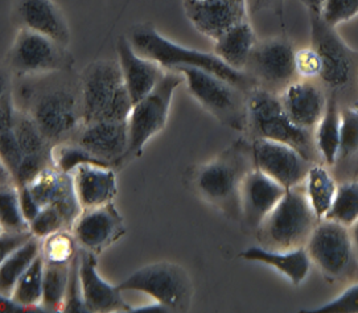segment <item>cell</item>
Listing matches in <instances>:
<instances>
[{
    "label": "cell",
    "mask_w": 358,
    "mask_h": 313,
    "mask_svg": "<svg viewBox=\"0 0 358 313\" xmlns=\"http://www.w3.org/2000/svg\"><path fill=\"white\" fill-rule=\"evenodd\" d=\"M15 108L28 114L53 145L72 142L84 126L80 75L74 71L11 77Z\"/></svg>",
    "instance_id": "obj_1"
},
{
    "label": "cell",
    "mask_w": 358,
    "mask_h": 313,
    "mask_svg": "<svg viewBox=\"0 0 358 313\" xmlns=\"http://www.w3.org/2000/svg\"><path fill=\"white\" fill-rule=\"evenodd\" d=\"M126 37L136 53L160 64L166 71L175 72L182 66L203 69L225 80L245 94H249L257 87V84L248 73L230 68L215 53L187 48L171 41L150 23L132 25Z\"/></svg>",
    "instance_id": "obj_2"
},
{
    "label": "cell",
    "mask_w": 358,
    "mask_h": 313,
    "mask_svg": "<svg viewBox=\"0 0 358 313\" xmlns=\"http://www.w3.org/2000/svg\"><path fill=\"white\" fill-rule=\"evenodd\" d=\"M254 167L251 143L238 142L193 175V187L206 203L230 218L241 217L239 189Z\"/></svg>",
    "instance_id": "obj_3"
},
{
    "label": "cell",
    "mask_w": 358,
    "mask_h": 313,
    "mask_svg": "<svg viewBox=\"0 0 358 313\" xmlns=\"http://www.w3.org/2000/svg\"><path fill=\"white\" fill-rule=\"evenodd\" d=\"M84 124L129 121L134 102L123 78L120 61L92 62L80 74Z\"/></svg>",
    "instance_id": "obj_4"
},
{
    "label": "cell",
    "mask_w": 358,
    "mask_h": 313,
    "mask_svg": "<svg viewBox=\"0 0 358 313\" xmlns=\"http://www.w3.org/2000/svg\"><path fill=\"white\" fill-rule=\"evenodd\" d=\"M306 189L299 185L287 189L282 200L258 226V241L264 249L287 252L306 247L319 224Z\"/></svg>",
    "instance_id": "obj_5"
},
{
    "label": "cell",
    "mask_w": 358,
    "mask_h": 313,
    "mask_svg": "<svg viewBox=\"0 0 358 313\" xmlns=\"http://www.w3.org/2000/svg\"><path fill=\"white\" fill-rule=\"evenodd\" d=\"M248 130L252 139H268L294 147L310 163L319 155L313 131L296 126L287 115L279 96L262 87H255L248 94Z\"/></svg>",
    "instance_id": "obj_6"
},
{
    "label": "cell",
    "mask_w": 358,
    "mask_h": 313,
    "mask_svg": "<svg viewBox=\"0 0 358 313\" xmlns=\"http://www.w3.org/2000/svg\"><path fill=\"white\" fill-rule=\"evenodd\" d=\"M175 72L184 75L192 96L215 119L236 131L248 130V94L203 69L182 66Z\"/></svg>",
    "instance_id": "obj_7"
},
{
    "label": "cell",
    "mask_w": 358,
    "mask_h": 313,
    "mask_svg": "<svg viewBox=\"0 0 358 313\" xmlns=\"http://www.w3.org/2000/svg\"><path fill=\"white\" fill-rule=\"evenodd\" d=\"M73 65L74 57L69 47L22 28L6 54V66L13 78L69 72L74 71Z\"/></svg>",
    "instance_id": "obj_8"
},
{
    "label": "cell",
    "mask_w": 358,
    "mask_h": 313,
    "mask_svg": "<svg viewBox=\"0 0 358 313\" xmlns=\"http://www.w3.org/2000/svg\"><path fill=\"white\" fill-rule=\"evenodd\" d=\"M118 289L138 291L163 304L168 311L182 312L191 308L193 286L191 277L181 265L171 262L147 265L132 272Z\"/></svg>",
    "instance_id": "obj_9"
},
{
    "label": "cell",
    "mask_w": 358,
    "mask_h": 313,
    "mask_svg": "<svg viewBox=\"0 0 358 313\" xmlns=\"http://www.w3.org/2000/svg\"><path fill=\"white\" fill-rule=\"evenodd\" d=\"M184 82L185 78L181 73L168 71L160 84L148 96L134 105L129 118V159L141 156L144 145L166 127L173 94Z\"/></svg>",
    "instance_id": "obj_10"
},
{
    "label": "cell",
    "mask_w": 358,
    "mask_h": 313,
    "mask_svg": "<svg viewBox=\"0 0 358 313\" xmlns=\"http://www.w3.org/2000/svg\"><path fill=\"white\" fill-rule=\"evenodd\" d=\"M312 263L324 275L344 280L352 277L357 267V255L349 228L331 219H322L316 225L306 245Z\"/></svg>",
    "instance_id": "obj_11"
},
{
    "label": "cell",
    "mask_w": 358,
    "mask_h": 313,
    "mask_svg": "<svg viewBox=\"0 0 358 313\" xmlns=\"http://www.w3.org/2000/svg\"><path fill=\"white\" fill-rule=\"evenodd\" d=\"M257 87L280 94L287 86L296 81L295 50L285 37L258 41L245 69Z\"/></svg>",
    "instance_id": "obj_12"
},
{
    "label": "cell",
    "mask_w": 358,
    "mask_h": 313,
    "mask_svg": "<svg viewBox=\"0 0 358 313\" xmlns=\"http://www.w3.org/2000/svg\"><path fill=\"white\" fill-rule=\"evenodd\" d=\"M251 152L254 167L286 189L304 184L313 166L294 147L268 139L254 138L251 140Z\"/></svg>",
    "instance_id": "obj_13"
},
{
    "label": "cell",
    "mask_w": 358,
    "mask_h": 313,
    "mask_svg": "<svg viewBox=\"0 0 358 313\" xmlns=\"http://www.w3.org/2000/svg\"><path fill=\"white\" fill-rule=\"evenodd\" d=\"M312 47L320 54L322 72L320 78L334 90L345 89L352 81L355 61L353 53L322 17H310Z\"/></svg>",
    "instance_id": "obj_14"
},
{
    "label": "cell",
    "mask_w": 358,
    "mask_h": 313,
    "mask_svg": "<svg viewBox=\"0 0 358 313\" xmlns=\"http://www.w3.org/2000/svg\"><path fill=\"white\" fill-rule=\"evenodd\" d=\"M71 231L81 249L99 255L126 234V225L117 206L110 203L83 210Z\"/></svg>",
    "instance_id": "obj_15"
},
{
    "label": "cell",
    "mask_w": 358,
    "mask_h": 313,
    "mask_svg": "<svg viewBox=\"0 0 358 313\" xmlns=\"http://www.w3.org/2000/svg\"><path fill=\"white\" fill-rule=\"evenodd\" d=\"M74 142L83 145L106 167H117L129 159V121H101L84 124Z\"/></svg>",
    "instance_id": "obj_16"
},
{
    "label": "cell",
    "mask_w": 358,
    "mask_h": 313,
    "mask_svg": "<svg viewBox=\"0 0 358 313\" xmlns=\"http://www.w3.org/2000/svg\"><path fill=\"white\" fill-rule=\"evenodd\" d=\"M182 3L192 25L212 40L230 27L249 20L248 0H184Z\"/></svg>",
    "instance_id": "obj_17"
},
{
    "label": "cell",
    "mask_w": 358,
    "mask_h": 313,
    "mask_svg": "<svg viewBox=\"0 0 358 313\" xmlns=\"http://www.w3.org/2000/svg\"><path fill=\"white\" fill-rule=\"evenodd\" d=\"M286 192L283 185L264 175L259 169H251L245 176L239 189L241 218L251 229H258L263 219L270 214Z\"/></svg>",
    "instance_id": "obj_18"
},
{
    "label": "cell",
    "mask_w": 358,
    "mask_h": 313,
    "mask_svg": "<svg viewBox=\"0 0 358 313\" xmlns=\"http://www.w3.org/2000/svg\"><path fill=\"white\" fill-rule=\"evenodd\" d=\"M13 19L22 29L50 37L65 47L71 45V28L53 0H13Z\"/></svg>",
    "instance_id": "obj_19"
},
{
    "label": "cell",
    "mask_w": 358,
    "mask_h": 313,
    "mask_svg": "<svg viewBox=\"0 0 358 313\" xmlns=\"http://www.w3.org/2000/svg\"><path fill=\"white\" fill-rule=\"evenodd\" d=\"M27 187L41 209L49 205L56 206L65 218L68 229L72 230L73 224L83 213V208L74 191L71 173H64L52 167L43 170Z\"/></svg>",
    "instance_id": "obj_20"
},
{
    "label": "cell",
    "mask_w": 358,
    "mask_h": 313,
    "mask_svg": "<svg viewBox=\"0 0 358 313\" xmlns=\"http://www.w3.org/2000/svg\"><path fill=\"white\" fill-rule=\"evenodd\" d=\"M96 256L80 247V277L87 312H132L118 286H111L99 275Z\"/></svg>",
    "instance_id": "obj_21"
},
{
    "label": "cell",
    "mask_w": 358,
    "mask_h": 313,
    "mask_svg": "<svg viewBox=\"0 0 358 313\" xmlns=\"http://www.w3.org/2000/svg\"><path fill=\"white\" fill-rule=\"evenodd\" d=\"M117 52L124 82L135 105L160 84L168 71L155 61L136 53L126 36L118 38Z\"/></svg>",
    "instance_id": "obj_22"
},
{
    "label": "cell",
    "mask_w": 358,
    "mask_h": 313,
    "mask_svg": "<svg viewBox=\"0 0 358 313\" xmlns=\"http://www.w3.org/2000/svg\"><path fill=\"white\" fill-rule=\"evenodd\" d=\"M287 115L296 126L315 131L327 109L328 99L312 80H296L279 94Z\"/></svg>",
    "instance_id": "obj_23"
},
{
    "label": "cell",
    "mask_w": 358,
    "mask_h": 313,
    "mask_svg": "<svg viewBox=\"0 0 358 313\" xmlns=\"http://www.w3.org/2000/svg\"><path fill=\"white\" fill-rule=\"evenodd\" d=\"M71 175L83 210L114 203L118 192L114 168L86 163L74 169Z\"/></svg>",
    "instance_id": "obj_24"
},
{
    "label": "cell",
    "mask_w": 358,
    "mask_h": 313,
    "mask_svg": "<svg viewBox=\"0 0 358 313\" xmlns=\"http://www.w3.org/2000/svg\"><path fill=\"white\" fill-rule=\"evenodd\" d=\"M241 258L250 262H261L263 265L274 267L280 274L295 286H300L310 274V254L306 247H299L294 250L279 252L264 249L262 246H252L241 253Z\"/></svg>",
    "instance_id": "obj_25"
},
{
    "label": "cell",
    "mask_w": 358,
    "mask_h": 313,
    "mask_svg": "<svg viewBox=\"0 0 358 313\" xmlns=\"http://www.w3.org/2000/svg\"><path fill=\"white\" fill-rule=\"evenodd\" d=\"M258 40L249 20L230 27L215 40V53L230 68L245 72Z\"/></svg>",
    "instance_id": "obj_26"
},
{
    "label": "cell",
    "mask_w": 358,
    "mask_h": 313,
    "mask_svg": "<svg viewBox=\"0 0 358 313\" xmlns=\"http://www.w3.org/2000/svg\"><path fill=\"white\" fill-rule=\"evenodd\" d=\"M313 136L319 156L325 164L334 166L340 156L341 111L334 96L328 98L327 109L313 131Z\"/></svg>",
    "instance_id": "obj_27"
},
{
    "label": "cell",
    "mask_w": 358,
    "mask_h": 313,
    "mask_svg": "<svg viewBox=\"0 0 358 313\" xmlns=\"http://www.w3.org/2000/svg\"><path fill=\"white\" fill-rule=\"evenodd\" d=\"M41 255V240L34 237L24 246L1 259L0 265V293L10 298L17 280Z\"/></svg>",
    "instance_id": "obj_28"
},
{
    "label": "cell",
    "mask_w": 358,
    "mask_h": 313,
    "mask_svg": "<svg viewBox=\"0 0 358 313\" xmlns=\"http://www.w3.org/2000/svg\"><path fill=\"white\" fill-rule=\"evenodd\" d=\"M337 188L338 185L328 169L316 164L310 167L304 181V189L316 217L320 221L329 213L337 194Z\"/></svg>",
    "instance_id": "obj_29"
},
{
    "label": "cell",
    "mask_w": 358,
    "mask_h": 313,
    "mask_svg": "<svg viewBox=\"0 0 358 313\" xmlns=\"http://www.w3.org/2000/svg\"><path fill=\"white\" fill-rule=\"evenodd\" d=\"M72 262H53L44 259V296L41 305L47 311H62L69 284Z\"/></svg>",
    "instance_id": "obj_30"
},
{
    "label": "cell",
    "mask_w": 358,
    "mask_h": 313,
    "mask_svg": "<svg viewBox=\"0 0 358 313\" xmlns=\"http://www.w3.org/2000/svg\"><path fill=\"white\" fill-rule=\"evenodd\" d=\"M44 296V259L40 255L32 265L17 280L10 299L27 311L41 310Z\"/></svg>",
    "instance_id": "obj_31"
},
{
    "label": "cell",
    "mask_w": 358,
    "mask_h": 313,
    "mask_svg": "<svg viewBox=\"0 0 358 313\" xmlns=\"http://www.w3.org/2000/svg\"><path fill=\"white\" fill-rule=\"evenodd\" d=\"M0 222L1 231L31 230L20 205L19 185L16 182L0 184Z\"/></svg>",
    "instance_id": "obj_32"
},
{
    "label": "cell",
    "mask_w": 358,
    "mask_h": 313,
    "mask_svg": "<svg viewBox=\"0 0 358 313\" xmlns=\"http://www.w3.org/2000/svg\"><path fill=\"white\" fill-rule=\"evenodd\" d=\"M324 219L338 222L350 228L358 221V181L338 185L334 205Z\"/></svg>",
    "instance_id": "obj_33"
},
{
    "label": "cell",
    "mask_w": 358,
    "mask_h": 313,
    "mask_svg": "<svg viewBox=\"0 0 358 313\" xmlns=\"http://www.w3.org/2000/svg\"><path fill=\"white\" fill-rule=\"evenodd\" d=\"M41 241V255L45 261L72 262L80 250L71 230H61Z\"/></svg>",
    "instance_id": "obj_34"
},
{
    "label": "cell",
    "mask_w": 358,
    "mask_h": 313,
    "mask_svg": "<svg viewBox=\"0 0 358 313\" xmlns=\"http://www.w3.org/2000/svg\"><path fill=\"white\" fill-rule=\"evenodd\" d=\"M53 160H55L56 168L60 169L64 173H72L74 169L86 163L103 166L102 163L98 161L96 157L93 156L87 150H85L83 145H78L74 140L55 145Z\"/></svg>",
    "instance_id": "obj_35"
},
{
    "label": "cell",
    "mask_w": 358,
    "mask_h": 313,
    "mask_svg": "<svg viewBox=\"0 0 358 313\" xmlns=\"http://www.w3.org/2000/svg\"><path fill=\"white\" fill-rule=\"evenodd\" d=\"M358 152V102L341 111L340 156L345 159Z\"/></svg>",
    "instance_id": "obj_36"
},
{
    "label": "cell",
    "mask_w": 358,
    "mask_h": 313,
    "mask_svg": "<svg viewBox=\"0 0 358 313\" xmlns=\"http://www.w3.org/2000/svg\"><path fill=\"white\" fill-rule=\"evenodd\" d=\"M29 228L34 235L40 240H44L61 230H69L60 210L53 205L43 208L36 218L29 224Z\"/></svg>",
    "instance_id": "obj_37"
},
{
    "label": "cell",
    "mask_w": 358,
    "mask_h": 313,
    "mask_svg": "<svg viewBox=\"0 0 358 313\" xmlns=\"http://www.w3.org/2000/svg\"><path fill=\"white\" fill-rule=\"evenodd\" d=\"M357 16L358 0H327L320 17L325 24L336 28Z\"/></svg>",
    "instance_id": "obj_38"
},
{
    "label": "cell",
    "mask_w": 358,
    "mask_h": 313,
    "mask_svg": "<svg viewBox=\"0 0 358 313\" xmlns=\"http://www.w3.org/2000/svg\"><path fill=\"white\" fill-rule=\"evenodd\" d=\"M62 312H87L85 307L84 298H83V287H81V277H80V250L73 259L71 277H69V284H68Z\"/></svg>",
    "instance_id": "obj_39"
},
{
    "label": "cell",
    "mask_w": 358,
    "mask_h": 313,
    "mask_svg": "<svg viewBox=\"0 0 358 313\" xmlns=\"http://www.w3.org/2000/svg\"><path fill=\"white\" fill-rule=\"evenodd\" d=\"M295 68L301 80L320 78L322 72V61L319 52L313 47L296 50Z\"/></svg>",
    "instance_id": "obj_40"
},
{
    "label": "cell",
    "mask_w": 358,
    "mask_h": 313,
    "mask_svg": "<svg viewBox=\"0 0 358 313\" xmlns=\"http://www.w3.org/2000/svg\"><path fill=\"white\" fill-rule=\"evenodd\" d=\"M303 313H358V284L346 289L336 299L322 304V307L306 310Z\"/></svg>",
    "instance_id": "obj_41"
},
{
    "label": "cell",
    "mask_w": 358,
    "mask_h": 313,
    "mask_svg": "<svg viewBox=\"0 0 358 313\" xmlns=\"http://www.w3.org/2000/svg\"><path fill=\"white\" fill-rule=\"evenodd\" d=\"M34 233L31 230L27 231H1L0 234V245H1V259L8 256L10 254L16 252L27 242L34 238Z\"/></svg>",
    "instance_id": "obj_42"
},
{
    "label": "cell",
    "mask_w": 358,
    "mask_h": 313,
    "mask_svg": "<svg viewBox=\"0 0 358 313\" xmlns=\"http://www.w3.org/2000/svg\"><path fill=\"white\" fill-rule=\"evenodd\" d=\"M19 193H20V205H22L25 219L31 224L40 213L41 206L37 204L35 197L32 196V193L28 189L27 185L19 187Z\"/></svg>",
    "instance_id": "obj_43"
},
{
    "label": "cell",
    "mask_w": 358,
    "mask_h": 313,
    "mask_svg": "<svg viewBox=\"0 0 358 313\" xmlns=\"http://www.w3.org/2000/svg\"><path fill=\"white\" fill-rule=\"evenodd\" d=\"M285 0H248V13H257L263 10L283 13Z\"/></svg>",
    "instance_id": "obj_44"
},
{
    "label": "cell",
    "mask_w": 358,
    "mask_h": 313,
    "mask_svg": "<svg viewBox=\"0 0 358 313\" xmlns=\"http://www.w3.org/2000/svg\"><path fill=\"white\" fill-rule=\"evenodd\" d=\"M325 1L327 0H301V3L308 10L310 17H320L322 16Z\"/></svg>",
    "instance_id": "obj_45"
},
{
    "label": "cell",
    "mask_w": 358,
    "mask_h": 313,
    "mask_svg": "<svg viewBox=\"0 0 358 313\" xmlns=\"http://www.w3.org/2000/svg\"><path fill=\"white\" fill-rule=\"evenodd\" d=\"M132 312H168V310L163 304L155 301V304L144 305V307H141V308H134Z\"/></svg>",
    "instance_id": "obj_46"
},
{
    "label": "cell",
    "mask_w": 358,
    "mask_h": 313,
    "mask_svg": "<svg viewBox=\"0 0 358 313\" xmlns=\"http://www.w3.org/2000/svg\"><path fill=\"white\" fill-rule=\"evenodd\" d=\"M349 231H350V237H352V241H353V246H355V250H356V255H357L358 258V221L355 224V225H352L350 228H349Z\"/></svg>",
    "instance_id": "obj_47"
},
{
    "label": "cell",
    "mask_w": 358,
    "mask_h": 313,
    "mask_svg": "<svg viewBox=\"0 0 358 313\" xmlns=\"http://www.w3.org/2000/svg\"><path fill=\"white\" fill-rule=\"evenodd\" d=\"M193 1H203V0H193Z\"/></svg>",
    "instance_id": "obj_48"
}]
</instances>
